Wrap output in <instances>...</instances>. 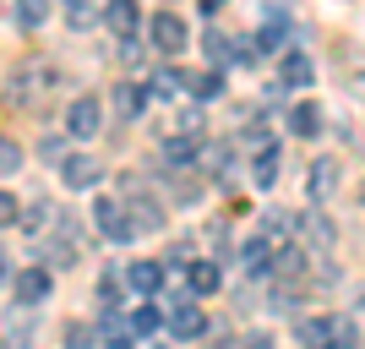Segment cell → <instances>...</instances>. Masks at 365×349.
Masks as SVG:
<instances>
[{"mask_svg":"<svg viewBox=\"0 0 365 349\" xmlns=\"http://www.w3.org/2000/svg\"><path fill=\"white\" fill-rule=\"evenodd\" d=\"M16 300L22 305H44L49 300V273L44 268H22V273H16Z\"/></svg>","mask_w":365,"mask_h":349,"instance_id":"9","label":"cell"},{"mask_svg":"<svg viewBox=\"0 0 365 349\" xmlns=\"http://www.w3.org/2000/svg\"><path fill=\"white\" fill-rule=\"evenodd\" d=\"M148 39H153V49H158V55H180L185 39H191V28H185V16L158 11V16L148 22Z\"/></svg>","mask_w":365,"mask_h":349,"instance_id":"1","label":"cell"},{"mask_svg":"<svg viewBox=\"0 0 365 349\" xmlns=\"http://www.w3.org/2000/svg\"><path fill=\"white\" fill-rule=\"evenodd\" d=\"M131 317H125L120 305H104V317H98V344L104 349H131Z\"/></svg>","mask_w":365,"mask_h":349,"instance_id":"7","label":"cell"},{"mask_svg":"<svg viewBox=\"0 0 365 349\" xmlns=\"http://www.w3.org/2000/svg\"><path fill=\"white\" fill-rule=\"evenodd\" d=\"M0 273H6V257H0Z\"/></svg>","mask_w":365,"mask_h":349,"instance_id":"36","label":"cell"},{"mask_svg":"<svg viewBox=\"0 0 365 349\" xmlns=\"http://www.w3.org/2000/svg\"><path fill=\"white\" fill-rule=\"evenodd\" d=\"M16 164H22V148H16L11 137H0V175H11Z\"/></svg>","mask_w":365,"mask_h":349,"instance_id":"31","label":"cell"},{"mask_svg":"<svg viewBox=\"0 0 365 349\" xmlns=\"http://www.w3.org/2000/svg\"><path fill=\"white\" fill-rule=\"evenodd\" d=\"M55 82V66H22V71L11 76V104H44V88Z\"/></svg>","mask_w":365,"mask_h":349,"instance_id":"3","label":"cell"},{"mask_svg":"<svg viewBox=\"0 0 365 349\" xmlns=\"http://www.w3.org/2000/svg\"><path fill=\"white\" fill-rule=\"evenodd\" d=\"M262 235H267V241H289V235H300V213H267V218H262Z\"/></svg>","mask_w":365,"mask_h":349,"instance_id":"21","label":"cell"},{"mask_svg":"<svg viewBox=\"0 0 365 349\" xmlns=\"http://www.w3.org/2000/svg\"><path fill=\"white\" fill-rule=\"evenodd\" d=\"M327 344H333V349H360V322L344 317V311L327 317Z\"/></svg>","mask_w":365,"mask_h":349,"instance_id":"16","label":"cell"},{"mask_svg":"<svg viewBox=\"0 0 365 349\" xmlns=\"http://www.w3.org/2000/svg\"><path fill=\"white\" fill-rule=\"evenodd\" d=\"M311 61H305L300 49H289V55H284V61H278V82H289V88H311Z\"/></svg>","mask_w":365,"mask_h":349,"instance_id":"14","label":"cell"},{"mask_svg":"<svg viewBox=\"0 0 365 349\" xmlns=\"http://www.w3.org/2000/svg\"><path fill=\"white\" fill-rule=\"evenodd\" d=\"M218 6H224V0H202V11H218Z\"/></svg>","mask_w":365,"mask_h":349,"instance_id":"35","label":"cell"},{"mask_svg":"<svg viewBox=\"0 0 365 349\" xmlns=\"http://www.w3.org/2000/svg\"><path fill=\"white\" fill-rule=\"evenodd\" d=\"M305 186H311V197L322 202V197L338 186V164H333V158H317V164H311V181H305Z\"/></svg>","mask_w":365,"mask_h":349,"instance_id":"20","label":"cell"},{"mask_svg":"<svg viewBox=\"0 0 365 349\" xmlns=\"http://www.w3.org/2000/svg\"><path fill=\"white\" fill-rule=\"evenodd\" d=\"M6 224H22V202H16L11 191H0V229Z\"/></svg>","mask_w":365,"mask_h":349,"instance_id":"30","label":"cell"},{"mask_svg":"<svg viewBox=\"0 0 365 349\" xmlns=\"http://www.w3.org/2000/svg\"><path fill=\"white\" fill-rule=\"evenodd\" d=\"M240 349H278V344H273V333H251Z\"/></svg>","mask_w":365,"mask_h":349,"instance_id":"34","label":"cell"},{"mask_svg":"<svg viewBox=\"0 0 365 349\" xmlns=\"http://www.w3.org/2000/svg\"><path fill=\"white\" fill-rule=\"evenodd\" d=\"M240 262H245V273H267V268H273V241H267V235H251V241L240 246Z\"/></svg>","mask_w":365,"mask_h":349,"instance_id":"11","label":"cell"},{"mask_svg":"<svg viewBox=\"0 0 365 349\" xmlns=\"http://www.w3.org/2000/svg\"><path fill=\"white\" fill-rule=\"evenodd\" d=\"M202 148V131H175V137H164V158L169 164H191Z\"/></svg>","mask_w":365,"mask_h":349,"instance_id":"13","label":"cell"},{"mask_svg":"<svg viewBox=\"0 0 365 349\" xmlns=\"http://www.w3.org/2000/svg\"><path fill=\"white\" fill-rule=\"evenodd\" d=\"M104 22L120 33V39H137V22H142L137 0H109V6H104Z\"/></svg>","mask_w":365,"mask_h":349,"instance_id":"10","label":"cell"},{"mask_svg":"<svg viewBox=\"0 0 365 349\" xmlns=\"http://www.w3.org/2000/svg\"><path fill=\"white\" fill-rule=\"evenodd\" d=\"M142 109H148V88H137V82H120V88H115V115L137 121Z\"/></svg>","mask_w":365,"mask_h":349,"instance_id":"17","label":"cell"},{"mask_svg":"<svg viewBox=\"0 0 365 349\" xmlns=\"http://www.w3.org/2000/svg\"><path fill=\"white\" fill-rule=\"evenodd\" d=\"M61 181L71 186V191H93V186L104 181V164H98L93 153H66L61 158Z\"/></svg>","mask_w":365,"mask_h":349,"instance_id":"4","label":"cell"},{"mask_svg":"<svg viewBox=\"0 0 365 349\" xmlns=\"http://www.w3.org/2000/svg\"><path fill=\"white\" fill-rule=\"evenodd\" d=\"M257 49H284V33H278V28H262V39H257Z\"/></svg>","mask_w":365,"mask_h":349,"instance_id":"33","label":"cell"},{"mask_svg":"<svg viewBox=\"0 0 365 349\" xmlns=\"http://www.w3.org/2000/svg\"><path fill=\"white\" fill-rule=\"evenodd\" d=\"M158 322H164V311L153 305V311H137V317H131V328H137V333H158Z\"/></svg>","mask_w":365,"mask_h":349,"instance_id":"32","label":"cell"},{"mask_svg":"<svg viewBox=\"0 0 365 349\" xmlns=\"http://www.w3.org/2000/svg\"><path fill=\"white\" fill-rule=\"evenodd\" d=\"M185 284H191V295H213L218 289V268L213 262H191V268H185Z\"/></svg>","mask_w":365,"mask_h":349,"instance_id":"24","label":"cell"},{"mask_svg":"<svg viewBox=\"0 0 365 349\" xmlns=\"http://www.w3.org/2000/svg\"><path fill=\"white\" fill-rule=\"evenodd\" d=\"M66 349H98V333H93L88 322H71L66 328Z\"/></svg>","mask_w":365,"mask_h":349,"instance_id":"28","label":"cell"},{"mask_svg":"<svg viewBox=\"0 0 365 349\" xmlns=\"http://www.w3.org/2000/svg\"><path fill=\"white\" fill-rule=\"evenodd\" d=\"M185 88L197 93V98H218V93H224V76H218V71H202V76H185Z\"/></svg>","mask_w":365,"mask_h":349,"instance_id":"26","label":"cell"},{"mask_svg":"<svg viewBox=\"0 0 365 349\" xmlns=\"http://www.w3.org/2000/svg\"><path fill=\"white\" fill-rule=\"evenodd\" d=\"M98 126H104V104H98V98H71V104H66V131H71V137H98Z\"/></svg>","mask_w":365,"mask_h":349,"instance_id":"5","label":"cell"},{"mask_svg":"<svg viewBox=\"0 0 365 349\" xmlns=\"http://www.w3.org/2000/svg\"><path fill=\"white\" fill-rule=\"evenodd\" d=\"M125 218H131V229H137V235H148V229L164 224V208H158V202H131V208H125Z\"/></svg>","mask_w":365,"mask_h":349,"instance_id":"19","label":"cell"},{"mask_svg":"<svg viewBox=\"0 0 365 349\" xmlns=\"http://www.w3.org/2000/svg\"><path fill=\"white\" fill-rule=\"evenodd\" d=\"M11 16H16V28L33 33V28H44V22H49V0H16Z\"/></svg>","mask_w":365,"mask_h":349,"instance_id":"23","label":"cell"},{"mask_svg":"<svg viewBox=\"0 0 365 349\" xmlns=\"http://www.w3.org/2000/svg\"><path fill=\"white\" fill-rule=\"evenodd\" d=\"M294 338H300V349H333L327 344V317H305L294 328Z\"/></svg>","mask_w":365,"mask_h":349,"instance_id":"22","label":"cell"},{"mask_svg":"<svg viewBox=\"0 0 365 349\" xmlns=\"http://www.w3.org/2000/svg\"><path fill=\"white\" fill-rule=\"evenodd\" d=\"M175 93H185V76L175 71V66H158L148 82V98H175Z\"/></svg>","mask_w":365,"mask_h":349,"instance_id":"18","label":"cell"},{"mask_svg":"<svg viewBox=\"0 0 365 349\" xmlns=\"http://www.w3.org/2000/svg\"><path fill=\"white\" fill-rule=\"evenodd\" d=\"M61 6H66V22H71V28H93V22H104L109 0H61Z\"/></svg>","mask_w":365,"mask_h":349,"instance_id":"15","label":"cell"},{"mask_svg":"<svg viewBox=\"0 0 365 349\" xmlns=\"http://www.w3.org/2000/svg\"><path fill=\"white\" fill-rule=\"evenodd\" d=\"M322 126H327V115H322V104H311V98H300V104L289 109V131L294 137H322Z\"/></svg>","mask_w":365,"mask_h":349,"instance_id":"8","label":"cell"},{"mask_svg":"<svg viewBox=\"0 0 365 349\" xmlns=\"http://www.w3.org/2000/svg\"><path fill=\"white\" fill-rule=\"evenodd\" d=\"M164 322H169V333H175V338H202V333H207V317H202L197 295H180L175 305H164Z\"/></svg>","mask_w":365,"mask_h":349,"instance_id":"2","label":"cell"},{"mask_svg":"<svg viewBox=\"0 0 365 349\" xmlns=\"http://www.w3.org/2000/svg\"><path fill=\"white\" fill-rule=\"evenodd\" d=\"M125 284L137 289V295H158V284H164V268H158V262H131V268H125Z\"/></svg>","mask_w":365,"mask_h":349,"instance_id":"12","label":"cell"},{"mask_svg":"<svg viewBox=\"0 0 365 349\" xmlns=\"http://www.w3.org/2000/svg\"><path fill=\"white\" fill-rule=\"evenodd\" d=\"M257 186H273L278 181V148H262L257 153V175H251Z\"/></svg>","mask_w":365,"mask_h":349,"instance_id":"27","label":"cell"},{"mask_svg":"<svg viewBox=\"0 0 365 349\" xmlns=\"http://www.w3.org/2000/svg\"><path fill=\"white\" fill-rule=\"evenodd\" d=\"M93 224H98V235H104V241H131V235H137V229H131V218H125V202H98V208H93Z\"/></svg>","mask_w":365,"mask_h":349,"instance_id":"6","label":"cell"},{"mask_svg":"<svg viewBox=\"0 0 365 349\" xmlns=\"http://www.w3.org/2000/svg\"><path fill=\"white\" fill-rule=\"evenodd\" d=\"M98 295H104V305H120V295H125V273H104V278H98Z\"/></svg>","mask_w":365,"mask_h":349,"instance_id":"29","label":"cell"},{"mask_svg":"<svg viewBox=\"0 0 365 349\" xmlns=\"http://www.w3.org/2000/svg\"><path fill=\"white\" fill-rule=\"evenodd\" d=\"M300 229H305V235H311V241L322 246V251H327V246H333V224H327V218H322V213H300Z\"/></svg>","mask_w":365,"mask_h":349,"instance_id":"25","label":"cell"}]
</instances>
